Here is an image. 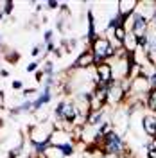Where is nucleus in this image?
Instances as JSON below:
<instances>
[{"label": "nucleus", "instance_id": "b1692460", "mask_svg": "<svg viewBox=\"0 0 156 158\" xmlns=\"http://www.w3.org/2000/svg\"><path fill=\"white\" fill-rule=\"evenodd\" d=\"M0 50H2V36H0Z\"/></svg>", "mask_w": 156, "mask_h": 158}, {"label": "nucleus", "instance_id": "f03ea898", "mask_svg": "<svg viewBox=\"0 0 156 158\" xmlns=\"http://www.w3.org/2000/svg\"><path fill=\"white\" fill-rule=\"evenodd\" d=\"M90 50H92V54L95 58V65H99V63H109V59L115 58L118 52V49H115V45L111 43V40L106 38V36H101V34L90 45Z\"/></svg>", "mask_w": 156, "mask_h": 158}, {"label": "nucleus", "instance_id": "6ab92c4d", "mask_svg": "<svg viewBox=\"0 0 156 158\" xmlns=\"http://www.w3.org/2000/svg\"><path fill=\"white\" fill-rule=\"evenodd\" d=\"M45 7H49V9H59V7H61V4H59V2H45Z\"/></svg>", "mask_w": 156, "mask_h": 158}, {"label": "nucleus", "instance_id": "4468645a", "mask_svg": "<svg viewBox=\"0 0 156 158\" xmlns=\"http://www.w3.org/2000/svg\"><path fill=\"white\" fill-rule=\"evenodd\" d=\"M0 9L6 16H11L13 15V9H14V4L13 2H0Z\"/></svg>", "mask_w": 156, "mask_h": 158}, {"label": "nucleus", "instance_id": "a211bd4d", "mask_svg": "<svg viewBox=\"0 0 156 158\" xmlns=\"http://www.w3.org/2000/svg\"><path fill=\"white\" fill-rule=\"evenodd\" d=\"M11 88L13 90H23V83H22L20 79H14V81L11 83Z\"/></svg>", "mask_w": 156, "mask_h": 158}, {"label": "nucleus", "instance_id": "aec40b11", "mask_svg": "<svg viewBox=\"0 0 156 158\" xmlns=\"http://www.w3.org/2000/svg\"><path fill=\"white\" fill-rule=\"evenodd\" d=\"M36 81H38V83L45 81V74H43V70H38V72H36Z\"/></svg>", "mask_w": 156, "mask_h": 158}, {"label": "nucleus", "instance_id": "7ed1b4c3", "mask_svg": "<svg viewBox=\"0 0 156 158\" xmlns=\"http://www.w3.org/2000/svg\"><path fill=\"white\" fill-rule=\"evenodd\" d=\"M126 97H127V88L124 86V83H120V81H111L109 86H108L106 106L117 108V106H120V104H124Z\"/></svg>", "mask_w": 156, "mask_h": 158}, {"label": "nucleus", "instance_id": "6e6552de", "mask_svg": "<svg viewBox=\"0 0 156 158\" xmlns=\"http://www.w3.org/2000/svg\"><path fill=\"white\" fill-rule=\"evenodd\" d=\"M142 131L149 138L156 137V115L154 113H146L142 117Z\"/></svg>", "mask_w": 156, "mask_h": 158}, {"label": "nucleus", "instance_id": "ddd939ff", "mask_svg": "<svg viewBox=\"0 0 156 158\" xmlns=\"http://www.w3.org/2000/svg\"><path fill=\"white\" fill-rule=\"evenodd\" d=\"M43 74H45V77H54L56 76V70H54V63L52 61H45V65H43Z\"/></svg>", "mask_w": 156, "mask_h": 158}, {"label": "nucleus", "instance_id": "f257e3e1", "mask_svg": "<svg viewBox=\"0 0 156 158\" xmlns=\"http://www.w3.org/2000/svg\"><path fill=\"white\" fill-rule=\"evenodd\" d=\"M97 146L101 148L102 155H109V156L124 158V153H126V142H124L122 135H118L115 129H111Z\"/></svg>", "mask_w": 156, "mask_h": 158}, {"label": "nucleus", "instance_id": "9d476101", "mask_svg": "<svg viewBox=\"0 0 156 158\" xmlns=\"http://www.w3.org/2000/svg\"><path fill=\"white\" fill-rule=\"evenodd\" d=\"M86 20H88V32H86V41L92 45L95 40L99 38L97 34V27H95V16L93 11H86Z\"/></svg>", "mask_w": 156, "mask_h": 158}, {"label": "nucleus", "instance_id": "2eb2a0df", "mask_svg": "<svg viewBox=\"0 0 156 158\" xmlns=\"http://www.w3.org/2000/svg\"><path fill=\"white\" fill-rule=\"evenodd\" d=\"M43 52H45V43H43V41H39L38 45H34V47H32L31 56H32V58H38L39 54H43Z\"/></svg>", "mask_w": 156, "mask_h": 158}, {"label": "nucleus", "instance_id": "f3484780", "mask_svg": "<svg viewBox=\"0 0 156 158\" xmlns=\"http://www.w3.org/2000/svg\"><path fill=\"white\" fill-rule=\"evenodd\" d=\"M38 67H39V61L36 59V61H31L25 70H27V74H32V72H38Z\"/></svg>", "mask_w": 156, "mask_h": 158}, {"label": "nucleus", "instance_id": "39448f33", "mask_svg": "<svg viewBox=\"0 0 156 158\" xmlns=\"http://www.w3.org/2000/svg\"><path fill=\"white\" fill-rule=\"evenodd\" d=\"M90 67H95V58H93V54H92V50H83L81 54H79L76 61L72 63V70H86Z\"/></svg>", "mask_w": 156, "mask_h": 158}, {"label": "nucleus", "instance_id": "20e7f679", "mask_svg": "<svg viewBox=\"0 0 156 158\" xmlns=\"http://www.w3.org/2000/svg\"><path fill=\"white\" fill-rule=\"evenodd\" d=\"M131 27H129V32H133L137 38H140V36H146V34H149V22L151 20L146 18L142 13H138V11H135L133 15H131Z\"/></svg>", "mask_w": 156, "mask_h": 158}, {"label": "nucleus", "instance_id": "0eeeda50", "mask_svg": "<svg viewBox=\"0 0 156 158\" xmlns=\"http://www.w3.org/2000/svg\"><path fill=\"white\" fill-rule=\"evenodd\" d=\"M113 81V70L109 63H99L95 65V83L101 85H109Z\"/></svg>", "mask_w": 156, "mask_h": 158}, {"label": "nucleus", "instance_id": "423d86ee", "mask_svg": "<svg viewBox=\"0 0 156 158\" xmlns=\"http://www.w3.org/2000/svg\"><path fill=\"white\" fill-rule=\"evenodd\" d=\"M50 101H52V88L43 85V88L39 90V94L34 97V102H32V115H36L43 106L49 104Z\"/></svg>", "mask_w": 156, "mask_h": 158}, {"label": "nucleus", "instance_id": "4be33fe9", "mask_svg": "<svg viewBox=\"0 0 156 158\" xmlns=\"http://www.w3.org/2000/svg\"><path fill=\"white\" fill-rule=\"evenodd\" d=\"M0 76H2V77H7V76H9V72H7L6 69H2V70H0Z\"/></svg>", "mask_w": 156, "mask_h": 158}, {"label": "nucleus", "instance_id": "5701e85b", "mask_svg": "<svg viewBox=\"0 0 156 158\" xmlns=\"http://www.w3.org/2000/svg\"><path fill=\"white\" fill-rule=\"evenodd\" d=\"M151 22H154V23H156V9L153 11V16H151Z\"/></svg>", "mask_w": 156, "mask_h": 158}, {"label": "nucleus", "instance_id": "412c9836", "mask_svg": "<svg viewBox=\"0 0 156 158\" xmlns=\"http://www.w3.org/2000/svg\"><path fill=\"white\" fill-rule=\"evenodd\" d=\"M146 146H147V148H151V149H154V151H156V137H154V138H151V140L147 142Z\"/></svg>", "mask_w": 156, "mask_h": 158}, {"label": "nucleus", "instance_id": "1a4fd4ad", "mask_svg": "<svg viewBox=\"0 0 156 158\" xmlns=\"http://www.w3.org/2000/svg\"><path fill=\"white\" fill-rule=\"evenodd\" d=\"M138 7V0H120L117 2V13L126 16V18H131V15L137 11Z\"/></svg>", "mask_w": 156, "mask_h": 158}, {"label": "nucleus", "instance_id": "f8f14e48", "mask_svg": "<svg viewBox=\"0 0 156 158\" xmlns=\"http://www.w3.org/2000/svg\"><path fill=\"white\" fill-rule=\"evenodd\" d=\"M146 106H147V110L156 111V88L151 90V92L147 94V97H146Z\"/></svg>", "mask_w": 156, "mask_h": 158}, {"label": "nucleus", "instance_id": "dca6fc26", "mask_svg": "<svg viewBox=\"0 0 156 158\" xmlns=\"http://www.w3.org/2000/svg\"><path fill=\"white\" fill-rule=\"evenodd\" d=\"M50 41H54V31L47 29L43 32V43H50Z\"/></svg>", "mask_w": 156, "mask_h": 158}, {"label": "nucleus", "instance_id": "9b49d317", "mask_svg": "<svg viewBox=\"0 0 156 158\" xmlns=\"http://www.w3.org/2000/svg\"><path fill=\"white\" fill-rule=\"evenodd\" d=\"M32 102H34V99H25V101H22L18 106H13V108H11V115L32 113Z\"/></svg>", "mask_w": 156, "mask_h": 158}]
</instances>
